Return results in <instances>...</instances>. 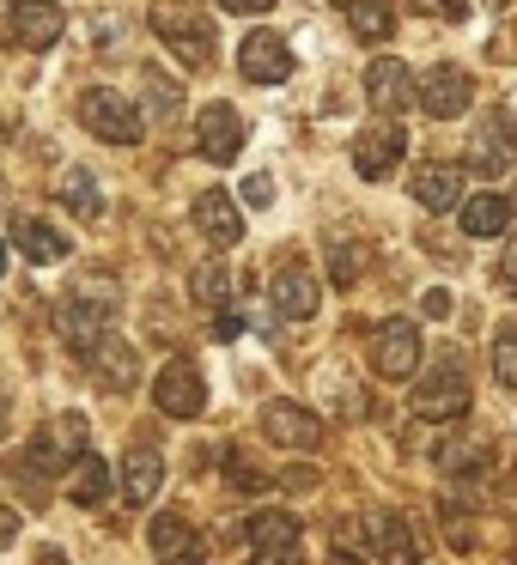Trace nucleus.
Masks as SVG:
<instances>
[{"label":"nucleus","mask_w":517,"mask_h":565,"mask_svg":"<svg viewBox=\"0 0 517 565\" xmlns=\"http://www.w3.org/2000/svg\"><path fill=\"white\" fill-rule=\"evenodd\" d=\"M468 402H475V383H468V365L456 353H439L414 383V414L444 426V419H463Z\"/></svg>","instance_id":"nucleus-1"},{"label":"nucleus","mask_w":517,"mask_h":565,"mask_svg":"<svg viewBox=\"0 0 517 565\" xmlns=\"http://www.w3.org/2000/svg\"><path fill=\"white\" fill-rule=\"evenodd\" d=\"M152 38H159L183 67L213 62V19L196 13L189 0H152Z\"/></svg>","instance_id":"nucleus-2"},{"label":"nucleus","mask_w":517,"mask_h":565,"mask_svg":"<svg viewBox=\"0 0 517 565\" xmlns=\"http://www.w3.org/2000/svg\"><path fill=\"white\" fill-rule=\"evenodd\" d=\"M74 110H80V128H92V135L110 140V147H140V140H147L140 104H128L123 92H110V86H86Z\"/></svg>","instance_id":"nucleus-3"},{"label":"nucleus","mask_w":517,"mask_h":565,"mask_svg":"<svg viewBox=\"0 0 517 565\" xmlns=\"http://www.w3.org/2000/svg\"><path fill=\"white\" fill-rule=\"evenodd\" d=\"M517 164V116L511 110H487L481 128L468 135V171L475 177H505Z\"/></svg>","instance_id":"nucleus-4"},{"label":"nucleus","mask_w":517,"mask_h":565,"mask_svg":"<svg viewBox=\"0 0 517 565\" xmlns=\"http://www.w3.org/2000/svg\"><path fill=\"white\" fill-rule=\"evenodd\" d=\"M244 140H250V122H244V110H238V104H225V98L201 104V116H196L201 159L225 164V159H238V152H244Z\"/></svg>","instance_id":"nucleus-5"},{"label":"nucleus","mask_w":517,"mask_h":565,"mask_svg":"<svg viewBox=\"0 0 517 565\" xmlns=\"http://www.w3.org/2000/svg\"><path fill=\"white\" fill-rule=\"evenodd\" d=\"M371 371L390 377V383H402L420 371V329L408 317H390V322L371 329Z\"/></svg>","instance_id":"nucleus-6"},{"label":"nucleus","mask_w":517,"mask_h":565,"mask_svg":"<svg viewBox=\"0 0 517 565\" xmlns=\"http://www.w3.org/2000/svg\"><path fill=\"white\" fill-rule=\"evenodd\" d=\"M468 98H475V79L456 62H432L426 74H420V110H426L432 122H456V116L468 110Z\"/></svg>","instance_id":"nucleus-7"},{"label":"nucleus","mask_w":517,"mask_h":565,"mask_svg":"<svg viewBox=\"0 0 517 565\" xmlns=\"http://www.w3.org/2000/svg\"><path fill=\"white\" fill-rule=\"evenodd\" d=\"M152 402L171 419H201L208 414V383H201V371L189 365V359H171V365L152 377Z\"/></svg>","instance_id":"nucleus-8"},{"label":"nucleus","mask_w":517,"mask_h":565,"mask_svg":"<svg viewBox=\"0 0 517 565\" xmlns=\"http://www.w3.org/2000/svg\"><path fill=\"white\" fill-rule=\"evenodd\" d=\"M268 305L281 310L286 322H310L323 305V280L305 268V262H281V268L268 274Z\"/></svg>","instance_id":"nucleus-9"},{"label":"nucleus","mask_w":517,"mask_h":565,"mask_svg":"<svg viewBox=\"0 0 517 565\" xmlns=\"http://www.w3.org/2000/svg\"><path fill=\"white\" fill-rule=\"evenodd\" d=\"M238 74H244L250 86H281V79H293V50H286V38L250 31V38L238 43Z\"/></svg>","instance_id":"nucleus-10"},{"label":"nucleus","mask_w":517,"mask_h":565,"mask_svg":"<svg viewBox=\"0 0 517 565\" xmlns=\"http://www.w3.org/2000/svg\"><path fill=\"white\" fill-rule=\"evenodd\" d=\"M152 553H159V565H208V541H201V529L189 523V516L177 511H159L147 529Z\"/></svg>","instance_id":"nucleus-11"},{"label":"nucleus","mask_w":517,"mask_h":565,"mask_svg":"<svg viewBox=\"0 0 517 565\" xmlns=\"http://www.w3.org/2000/svg\"><path fill=\"white\" fill-rule=\"evenodd\" d=\"M402 152H408V135L390 122V116H383V122H371L366 135L354 140V171L366 177V183H383V177L395 171V159H402Z\"/></svg>","instance_id":"nucleus-12"},{"label":"nucleus","mask_w":517,"mask_h":565,"mask_svg":"<svg viewBox=\"0 0 517 565\" xmlns=\"http://www.w3.org/2000/svg\"><path fill=\"white\" fill-rule=\"evenodd\" d=\"M116 487H123V504H128V511L152 504V499H159V487H165V456L152 450V444L123 450V462H116Z\"/></svg>","instance_id":"nucleus-13"},{"label":"nucleus","mask_w":517,"mask_h":565,"mask_svg":"<svg viewBox=\"0 0 517 565\" xmlns=\"http://www.w3.org/2000/svg\"><path fill=\"white\" fill-rule=\"evenodd\" d=\"M262 431L274 438V450H317L323 444V419L298 402H268L262 407Z\"/></svg>","instance_id":"nucleus-14"},{"label":"nucleus","mask_w":517,"mask_h":565,"mask_svg":"<svg viewBox=\"0 0 517 565\" xmlns=\"http://www.w3.org/2000/svg\"><path fill=\"white\" fill-rule=\"evenodd\" d=\"M55 334H62L67 347H74L80 359L92 353V347L110 334V305H92V298H67V305H55Z\"/></svg>","instance_id":"nucleus-15"},{"label":"nucleus","mask_w":517,"mask_h":565,"mask_svg":"<svg viewBox=\"0 0 517 565\" xmlns=\"http://www.w3.org/2000/svg\"><path fill=\"white\" fill-rule=\"evenodd\" d=\"M366 98H371V110H408V104L420 98V79H414V67L408 62H395V55H378V62L366 67Z\"/></svg>","instance_id":"nucleus-16"},{"label":"nucleus","mask_w":517,"mask_h":565,"mask_svg":"<svg viewBox=\"0 0 517 565\" xmlns=\"http://www.w3.org/2000/svg\"><path fill=\"white\" fill-rule=\"evenodd\" d=\"M62 31H67V13H62V7H50V0H19V7H13V43H19V50L43 55V50L62 43Z\"/></svg>","instance_id":"nucleus-17"},{"label":"nucleus","mask_w":517,"mask_h":565,"mask_svg":"<svg viewBox=\"0 0 517 565\" xmlns=\"http://www.w3.org/2000/svg\"><path fill=\"white\" fill-rule=\"evenodd\" d=\"M86 371L98 377V390H110V395H128L140 383V353L128 341H116V334H104L98 347L86 353Z\"/></svg>","instance_id":"nucleus-18"},{"label":"nucleus","mask_w":517,"mask_h":565,"mask_svg":"<svg viewBox=\"0 0 517 565\" xmlns=\"http://www.w3.org/2000/svg\"><path fill=\"white\" fill-rule=\"evenodd\" d=\"M196 225L213 249L244 244V207H238V195H225V189H208V195L196 201Z\"/></svg>","instance_id":"nucleus-19"},{"label":"nucleus","mask_w":517,"mask_h":565,"mask_svg":"<svg viewBox=\"0 0 517 565\" xmlns=\"http://www.w3.org/2000/svg\"><path fill=\"white\" fill-rule=\"evenodd\" d=\"M31 456H38L50 475H55V468H67V462H80V456H86V419H80V414H55L50 426L38 431Z\"/></svg>","instance_id":"nucleus-20"},{"label":"nucleus","mask_w":517,"mask_h":565,"mask_svg":"<svg viewBox=\"0 0 517 565\" xmlns=\"http://www.w3.org/2000/svg\"><path fill=\"white\" fill-rule=\"evenodd\" d=\"M366 529H371V553H378L383 565H420V541H414V529H408L402 511H371Z\"/></svg>","instance_id":"nucleus-21"},{"label":"nucleus","mask_w":517,"mask_h":565,"mask_svg":"<svg viewBox=\"0 0 517 565\" xmlns=\"http://www.w3.org/2000/svg\"><path fill=\"white\" fill-rule=\"evenodd\" d=\"M335 13L347 19L359 43H390L395 38V0H335Z\"/></svg>","instance_id":"nucleus-22"},{"label":"nucleus","mask_w":517,"mask_h":565,"mask_svg":"<svg viewBox=\"0 0 517 565\" xmlns=\"http://www.w3.org/2000/svg\"><path fill=\"white\" fill-rule=\"evenodd\" d=\"M414 207H426V213L463 207V171H456V164H420V177H414Z\"/></svg>","instance_id":"nucleus-23"},{"label":"nucleus","mask_w":517,"mask_h":565,"mask_svg":"<svg viewBox=\"0 0 517 565\" xmlns=\"http://www.w3.org/2000/svg\"><path fill=\"white\" fill-rule=\"evenodd\" d=\"M456 220H463L468 237H505V225H511V201L505 195H468V207H456Z\"/></svg>","instance_id":"nucleus-24"},{"label":"nucleus","mask_w":517,"mask_h":565,"mask_svg":"<svg viewBox=\"0 0 517 565\" xmlns=\"http://www.w3.org/2000/svg\"><path fill=\"white\" fill-rule=\"evenodd\" d=\"M250 547L256 553H281V547H298V516L293 511H256L244 523Z\"/></svg>","instance_id":"nucleus-25"},{"label":"nucleus","mask_w":517,"mask_h":565,"mask_svg":"<svg viewBox=\"0 0 517 565\" xmlns=\"http://www.w3.org/2000/svg\"><path fill=\"white\" fill-rule=\"evenodd\" d=\"M13 244L25 249L31 262H43V268H50V262H67V237L55 232V225H43V220H13Z\"/></svg>","instance_id":"nucleus-26"},{"label":"nucleus","mask_w":517,"mask_h":565,"mask_svg":"<svg viewBox=\"0 0 517 565\" xmlns=\"http://www.w3.org/2000/svg\"><path fill=\"white\" fill-rule=\"evenodd\" d=\"M189 298H196V305H208V310L232 305V268H225V256L201 262V268L189 274Z\"/></svg>","instance_id":"nucleus-27"},{"label":"nucleus","mask_w":517,"mask_h":565,"mask_svg":"<svg viewBox=\"0 0 517 565\" xmlns=\"http://www.w3.org/2000/svg\"><path fill=\"white\" fill-rule=\"evenodd\" d=\"M67 492H74V504H86V511H98V504L104 499H110V468H104V456H80V462H74V487H67Z\"/></svg>","instance_id":"nucleus-28"},{"label":"nucleus","mask_w":517,"mask_h":565,"mask_svg":"<svg viewBox=\"0 0 517 565\" xmlns=\"http://www.w3.org/2000/svg\"><path fill=\"white\" fill-rule=\"evenodd\" d=\"M55 189H62V207H67V213H80V220H98V213H104L98 177L80 171V164H74V171H62V183H55Z\"/></svg>","instance_id":"nucleus-29"},{"label":"nucleus","mask_w":517,"mask_h":565,"mask_svg":"<svg viewBox=\"0 0 517 565\" xmlns=\"http://www.w3.org/2000/svg\"><path fill=\"white\" fill-rule=\"evenodd\" d=\"M432 462L444 468V475H481V468L493 462L487 444H463V438H444L439 450H432Z\"/></svg>","instance_id":"nucleus-30"},{"label":"nucleus","mask_w":517,"mask_h":565,"mask_svg":"<svg viewBox=\"0 0 517 565\" xmlns=\"http://www.w3.org/2000/svg\"><path fill=\"white\" fill-rule=\"evenodd\" d=\"M140 92H147V110L152 116H177V110H183V86H177L165 67H140Z\"/></svg>","instance_id":"nucleus-31"},{"label":"nucleus","mask_w":517,"mask_h":565,"mask_svg":"<svg viewBox=\"0 0 517 565\" xmlns=\"http://www.w3.org/2000/svg\"><path fill=\"white\" fill-rule=\"evenodd\" d=\"M493 377L517 395V322H499V329H493Z\"/></svg>","instance_id":"nucleus-32"},{"label":"nucleus","mask_w":517,"mask_h":565,"mask_svg":"<svg viewBox=\"0 0 517 565\" xmlns=\"http://www.w3.org/2000/svg\"><path fill=\"white\" fill-rule=\"evenodd\" d=\"M439 516H444V535H451V547H456V553L475 547V516H463V499H444V504H439Z\"/></svg>","instance_id":"nucleus-33"},{"label":"nucleus","mask_w":517,"mask_h":565,"mask_svg":"<svg viewBox=\"0 0 517 565\" xmlns=\"http://www.w3.org/2000/svg\"><path fill=\"white\" fill-rule=\"evenodd\" d=\"M225 480H232L238 492H262V487H268V475L250 462V450H225Z\"/></svg>","instance_id":"nucleus-34"},{"label":"nucleus","mask_w":517,"mask_h":565,"mask_svg":"<svg viewBox=\"0 0 517 565\" xmlns=\"http://www.w3.org/2000/svg\"><path fill=\"white\" fill-rule=\"evenodd\" d=\"M359 268H366V249H359V244H335V249H329V274H335V286H354V280H359Z\"/></svg>","instance_id":"nucleus-35"},{"label":"nucleus","mask_w":517,"mask_h":565,"mask_svg":"<svg viewBox=\"0 0 517 565\" xmlns=\"http://www.w3.org/2000/svg\"><path fill=\"white\" fill-rule=\"evenodd\" d=\"M414 13H432V19H468V0H408Z\"/></svg>","instance_id":"nucleus-36"},{"label":"nucleus","mask_w":517,"mask_h":565,"mask_svg":"<svg viewBox=\"0 0 517 565\" xmlns=\"http://www.w3.org/2000/svg\"><path fill=\"white\" fill-rule=\"evenodd\" d=\"M244 201H250V207H262V201H274V177H244Z\"/></svg>","instance_id":"nucleus-37"},{"label":"nucleus","mask_w":517,"mask_h":565,"mask_svg":"<svg viewBox=\"0 0 517 565\" xmlns=\"http://www.w3.org/2000/svg\"><path fill=\"white\" fill-rule=\"evenodd\" d=\"M420 310H426L432 322H444V317H451V292H444V286H432V292L420 298Z\"/></svg>","instance_id":"nucleus-38"},{"label":"nucleus","mask_w":517,"mask_h":565,"mask_svg":"<svg viewBox=\"0 0 517 565\" xmlns=\"http://www.w3.org/2000/svg\"><path fill=\"white\" fill-rule=\"evenodd\" d=\"M256 565H305L298 547H281V553H256Z\"/></svg>","instance_id":"nucleus-39"},{"label":"nucleus","mask_w":517,"mask_h":565,"mask_svg":"<svg viewBox=\"0 0 517 565\" xmlns=\"http://www.w3.org/2000/svg\"><path fill=\"white\" fill-rule=\"evenodd\" d=\"M499 504H505V516H517V468L499 480Z\"/></svg>","instance_id":"nucleus-40"},{"label":"nucleus","mask_w":517,"mask_h":565,"mask_svg":"<svg viewBox=\"0 0 517 565\" xmlns=\"http://www.w3.org/2000/svg\"><path fill=\"white\" fill-rule=\"evenodd\" d=\"M499 280H505V286H517V237L505 244V256H499Z\"/></svg>","instance_id":"nucleus-41"},{"label":"nucleus","mask_w":517,"mask_h":565,"mask_svg":"<svg viewBox=\"0 0 517 565\" xmlns=\"http://www.w3.org/2000/svg\"><path fill=\"white\" fill-rule=\"evenodd\" d=\"M220 7H225V13H268L274 0H220Z\"/></svg>","instance_id":"nucleus-42"},{"label":"nucleus","mask_w":517,"mask_h":565,"mask_svg":"<svg viewBox=\"0 0 517 565\" xmlns=\"http://www.w3.org/2000/svg\"><path fill=\"white\" fill-rule=\"evenodd\" d=\"M13 535H19V511H7V504H0V547H7Z\"/></svg>","instance_id":"nucleus-43"},{"label":"nucleus","mask_w":517,"mask_h":565,"mask_svg":"<svg viewBox=\"0 0 517 565\" xmlns=\"http://www.w3.org/2000/svg\"><path fill=\"white\" fill-rule=\"evenodd\" d=\"M13 7L19 0H0V43H13Z\"/></svg>","instance_id":"nucleus-44"},{"label":"nucleus","mask_w":517,"mask_h":565,"mask_svg":"<svg viewBox=\"0 0 517 565\" xmlns=\"http://www.w3.org/2000/svg\"><path fill=\"white\" fill-rule=\"evenodd\" d=\"M38 565H67V553H62V547H43V553H38Z\"/></svg>","instance_id":"nucleus-45"},{"label":"nucleus","mask_w":517,"mask_h":565,"mask_svg":"<svg viewBox=\"0 0 517 565\" xmlns=\"http://www.w3.org/2000/svg\"><path fill=\"white\" fill-rule=\"evenodd\" d=\"M329 565H359V559H354V553L341 547V553H329Z\"/></svg>","instance_id":"nucleus-46"},{"label":"nucleus","mask_w":517,"mask_h":565,"mask_svg":"<svg viewBox=\"0 0 517 565\" xmlns=\"http://www.w3.org/2000/svg\"><path fill=\"white\" fill-rule=\"evenodd\" d=\"M7 256H13V249H7V244H0V274H7Z\"/></svg>","instance_id":"nucleus-47"},{"label":"nucleus","mask_w":517,"mask_h":565,"mask_svg":"<svg viewBox=\"0 0 517 565\" xmlns=\"http://www.w3.org/2000/svg\"><path fill=\"white\" fill-rule=\"evenodd\" d=\"M505 201H511V213H517V189H511V195H505Z\"/></svg>","instance_id":"nucleus-48"}]
</instances>
